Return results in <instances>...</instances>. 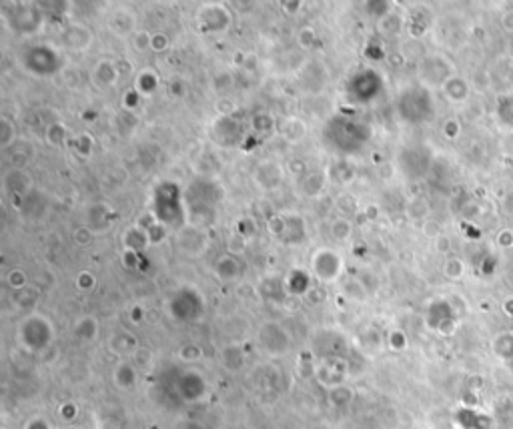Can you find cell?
Wrapping results in <instances>:
<instances>
[{
	"instance_id": "cell-1",
	"label": "cell",
	"mask_w": 513,
	"mask_h": 429,
	"mask_svg": "<svg viewBox=\"0 0 513 429\" xmlns=\"http://www.w3.org/2000/svg\"><path fill=\"white\" fill-rule=\"evenodd\" d=\"M513 105H509V100H507V107L503 105V107H500V117L503 119V123L505 124H509L512 127V121H513Z\"/></svg>"
},
{
	"instance_id": "cell-2",
	"label": "cell",
	"mask_w": 513,
	"mask_h": 429,
	"mask_svg": "<svg viewBox=\"0 0 513 429\" xmlns=\"http://www.w3.org/2000/svg\"><path fill=\"white\" fill-rule=\"evenodd\" d=\"M503 207H505V211L513 213V191H512V193H507V195H505V199H503Z\"/></svg>"
}]
</instances>
